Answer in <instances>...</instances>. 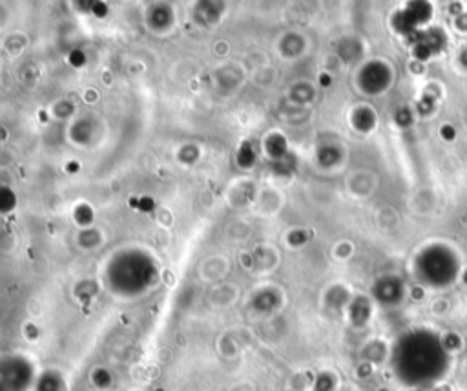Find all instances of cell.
I'll use <instances>...</instances> for the list:
<instances>
[{"label":"cell","instance_id":"6da1fadb","mask_svg":"<svg viewBox=\"0 0 467 391\" xmlns=\"http://www.w3.org/2000/svg\"><path fill=\"white\" fill-rule=\"evenodd\" d=\"M390 365L405 386L427 387L440 382L451 365L446 342L431 329H411L396 340Z\"/></svg>","mask_w":467,"mask_h":391},{"label":"cell","instance_id":"277c9868","mask_svg":"<svg viewBox=\"0 0 467 391\" xmlns=\"http://www.w3.org/2000/svg\"><path fill=\"white\" fill-rule=\"evenodd\" d=\"M429 17H431V6H429L425 0H415V2L409 6L407 11L403 13L402 21H403V26L412 28L415 24H422V22H425Z\"/></svg>","mask_w":467,"mask_h":391},{"label":"cell","instance_id":"5b68a950","mask_svg":"<svg viewBox=\"0 0 467 391\" xmlns=\"http://www.w3.org/2000/svg\"><path fill=\"white\" fill-rule=\"evenodd\" d=\"M462 62H463V65L467 66V50H466V52L462 53Z\"/></svg>","mask_w":467,"mask_h":391},{"label":"cell","instance_id":"7a4b0ae2","mask_svg":"<svg viewBox=\"0 0 467 391\" xmlns=\"http://www.w3.org/2000/svg\"><path fill=\"white\" fill-rule=\"evenodd\" d=\"M416 275L431 287H449L460 275V260L447 246H429L416 258Z\"/></svg>","mask_w":467,"mask_h":391},{"label":"cell","instance_id":"3957f363","mask_svg":"<svg viewBox=\"0 0 467 391\" xmlns=\"http://www.w3.org/2000/svg\"><path fill=\"white\" fill-rule=\"evenodd\" d=\"M33 380V368L21 357H9L2 364V390L26 391Z\"/></svg>","mask_w":467,"mask_h":391}]
</instances>
